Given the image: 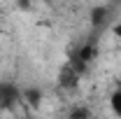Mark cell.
<instances>
[{
  "label": "cell",
  "mask_w": 121,
  "mask_h": 119,
  "mask_svg": "<svg viewBox=\"0 0 121 119\" xmlns=\"http://www.w3.org/2000/svg\"><path fill=\"white\" fill-rule=\"evenodd\" d=\"M21 103H23L21 87H16L14 82H5V79H0V107L12 112V110H16Z\"/></svg>",
  "instance_id": "6da1fadb"
},
{
  "label": "cell",
  "mask_w": 121,
  "mask_h": 119,
  "mask_svg": "<svg viewBox=\"0 0 121 119\" xmlns=\"http://www.w3.org/2000/svg\"><path fill=\"white\" fill-rule=\"evenodd\" d=\"M89 21H91V28L93 30H103L112 21V9L107 5H95V7H91Z\"/></svg>",
  "instance_id": "7a4b0ae2"
},
{
  "label": "cell",
  "mask_w": 121,
  "mask_h": 119,
  "mask_svg": "<svg viewBox=\"0 0 121 119\" xmlns=\"http://www.w3.org/2000/svg\"><path fill=\"white\" fill-rule=\"evenodd\" d=\"M79 79H82V77L75 73V68H72L70 63H65L58 70V87L65 89V91H75L77 87H79Z\"/></svg>",
  "instance_id": "3957f363"
},
{
  "label": "cell",
  "mask_w": 121,
  "mask_h": 119,
  "mask_svg": "<svg viewBox=\"0 0 121 119\" xmlns=\"http://www.w3.org/2000/svg\"><path fill=\"white\" fill-rule=\"evenodd\" d=\"M21 96H23V103L30 105V107H40L42 105V98H44V91L40 87H26L21 89Z\"/></svg>",
  "instance_id": "277c9868"
},
{
  "label": "cell",
  "mask_w": 121,
  "mask_h": 119,
  "mask_svg": "<svg viewBox=\"0 0 121 119\" xmlns=\"http://www.w3.org/2000/svg\"><path fill=\"white\" fill-rule=\"evenodd\" d=\"M72 54H75L77 59H82L84 63H89V65H91V61L98 56V47H95V45H93V42L89 40V42H84L82 47H77Z\"/></svg>",
  "instance_id": "5b68a950"
},
{
  "label": "cell",
  "mask_w": 121,
  "mask_h": 119,
  "mask_svg": "<svg viewBox=\"0 0 121 119\" xmlns=\"http://www.w3.org/2000/svg\"><path fill=\"white\" fill-rule=\"evenodd\" d=\"M68 119H91V110L86 105H75V107H70Z\"/></svg>",
  "instance_id": "8992f818"
},
{
  "label": "cell",
  "mask_w": 121,
  "mask_h": 119,
  "mask_svg": "<svg viewBox=\"0 0 121 119\" xmlns=\"http://www.w3.org/2000/svg\"><path fill=\"white\" fill-rule=\"evenodd\" d=\"M109 110H112L114 117L121 119V89L112 91V96H109Z\"/></svg>",
  "instance_id": "52a82bcc"
},
{
  "label": "cell",
  "mask_w": 121,
  "mask_h": 119,
  "mask_svg": "<svg viewBox=\"0 0 121 119\" xmlns=\"http://www.w3.org/2000/svg\"><path fill=\"white\" fill-rule=\"evenodd\" d=\"M68 63H70V65L75 68V73L79 75V77H84V75L89 73V63H84L82 59H77V56L72 54V51H70V61H68Z\"/></svg>",
  "instance_id": "ba28073f"
},
{
  "label": "cell",
  "mask_w": 121,
  "mask_h": 119,
  "mask_svg": "<svg viewBox=\"0 0 121 119\" xmlns=\"http://www.w3.org/2000/svg\"><path fill=\"white\" fill-rule=\"evenodd\" d=\"M14 2H16V7L23 9V12H30L33 9V0H14Z\"/></svg>",
  "instance_id": "9c48e42d"
},
{
  "label": "cell",
  "mask_w": 121,
  "mask_h": 119,
  "mask_svg": "<svg viewBox=\"0 0 121 119\" xmlns=\"http://www.w3.org/2000/svg\"><path fill=\"white\" fill-rule=\"evenodd\" d=\"M112 33H114V37H117V40H121V21H117V23L112 26Z\"/></svg>",
  "instance_id": "30bf717a"
},
{
  "label": "cell",
  "mask_w": 121,
  "mask_h": 119,
  "mask_svg": "<svg viewBox=\"0 0 121 119\" xmlns=\"http://www.w3.org/2000/svg\"><path fill=\"white\" fill-rule=\"evenodd\" d=\"M0 119H2V117H0Z\"/></svg>",
  "instance_id": "8fae6325"
}]
</instances>
